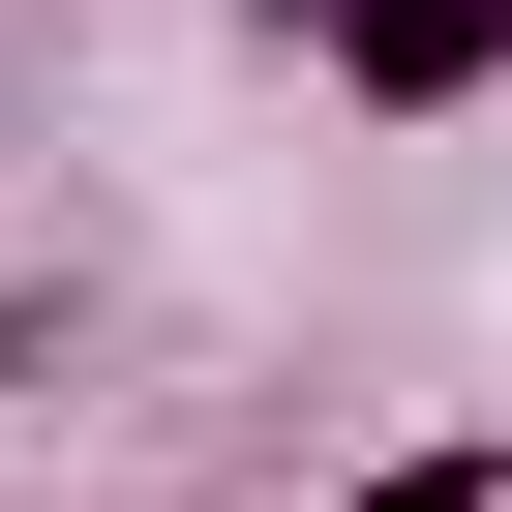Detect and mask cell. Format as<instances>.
I'll return each instance as SVG.
<instances>
[{
  "mask_svg": "<svg viewBox=\"0 0 512 512\" xmlns=\"http://www.w3.org/2000/svg\"><path fill=\"white\" fill-rule=\"evenodd\" d=\"M332 512H512V452H392V482H332Z\"/></svg>",
  "mask_w": 512,
  "mask_h": 512,
  "instance_id": "6da1fadb",
  "label": "cell"
}]
</instances>
